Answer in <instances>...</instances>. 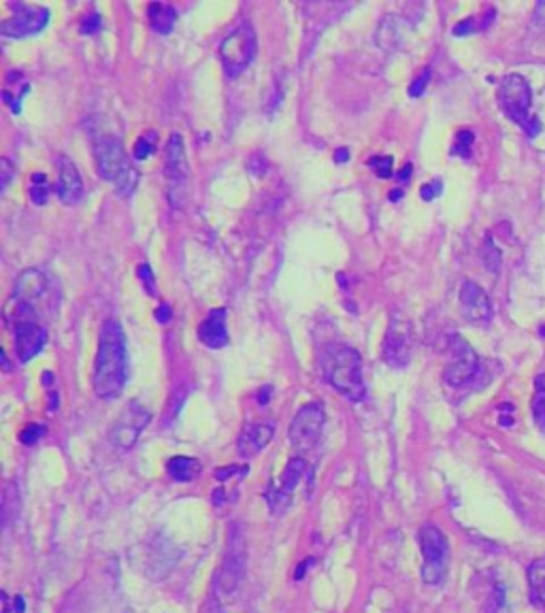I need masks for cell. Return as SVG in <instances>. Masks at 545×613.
<instances>
[{"mask_svg": "<svg viewBox=\"0 0 545 613\" xmlns=\"http://www.w3.org/2000/svg\"><path fill=\"white\" fill-rule=\"evenodd\" d=\"M92 382L96 396L105 400L118 398L124 392L128 382V345L118 319H107L100 328Z\"/></svg>", "mask_w": 545, "mask_h": 613, "instance_id": "1", "label": "cell"}, {"mask_svg": "<svg viewBox=\"0 0 545 613\" xmlns=\"http://www.w3.org/2000/svg\"><path fill=\"white\" fill-rule=\"evenodd\" d=\"M322 377L352 402H360L366 396L362 379V356L354 347L343 343H328L320 354Z\"/></svg>", "mask_w": 545, "mask_h": 613, "instance_id": "2", "label": "cell"}, {"mask_svg": "<svg viewBox=\"0 0 545 613\" xmlns=\"http://www.w3.org/2000/svg\"><path fill=\"white\" fill-rule=\"evenodd\" d=\"M94 160L96 170L102 179L116 186L120 196H130L139 186V172L134 170L132 162L124 154V145L118 136L100 134L94 139Z\"/></svg>", "mask_w": 545, "mask_h": 613, "instance_id": "3", "label": "cell"}, {"mask_svg": "<svg viewBox=\"0 0 545 613\" xmlns=\"http://www.w3.org/2000/svg\"><path fill=\"white\" fill-rule=\"evenodd\" d=\"M499 100L503 111L509 115V120H513L518 126L526 130L528 136H537L541 132V122L537 115H530V105H533V92L526 77L511 73L507 75L501 85H499Z\"/></svg>", "mask_w": 545, "mask_h": 613, "instance_id": "4", "label": "cell"}, {"mask_svg": "<svg viewBox=\"0 0 545 613\" xmlns=\"http://www.w3.org/2000/svg\"><path fill=\"white\" fill-rule=\"evenodd\" d=\"M247 569V539L241 524H231L226 535V549L222 556V567L215 575V588L222 594H233L245 577Z\"/></svg>", "mask_w": 545, "mask_h": 613, "instance_id": "5", "label": "cell"}, {"mask_svg": "<svg viewBox=\"0 0 545 613\" xmlns=\"http://www.w3.org/2000/svg\"><path fill=\"white\" fill-rule=\"evenodd\" d=\"M7 311H13V317H9V322L13 326L15 337V356L19 362H30L45 347L47 330L37 322V313L33 305L15 301V307H9Z\"/></svg>", "mask_w": 545, "mask_h": 613, "instance_id": "6", "label": "cell"}, {"mask_svg": "<svg viewBox=\"0 0 545 613\" xmlns=\"http://www.w3.org/2000/svg\"><path fill=\"white\" fill-rule=\"evenodd\" d=\"M256 51H258L256 30L247 21L239 24L220 45V57L226 73L231 77H237L239 73H243L253 60Z\"/></svg>", "mask_w": 545, "mask_h": 613, "instance_id": "7", "label": "cell"}, {"mask_svg": "<svg viewBox=\"0 0 545 613\" xmlns=\"http://www.w3.org/2000/svg\"><path fill=\"white\" fill-rule=\"evenodd\" d=\"M420 547L424 556L422 579L428 586H439L447 575V562H449L447 537L437 526H424L420 531Z\"/></svg>", "mask_w": 545, "mask_h": 613, "instance_id": "8", "label": "cell"}, {"mask_svg": "<svg viewBox=\"0 0 545 613\" xmlns=\"http://www.w3.org/2000/svg\"><path fill=\"white\" fill-rule=\"evenodd\" d=\"M9 9L13 11L11 17H7L0 24V33L9 39H26L37 37L43 33L49 24V9L41 5H24V3H9Z\"/></svg>", "mask_w": 545, "mask_h": 613, "instance_id": "9", "label": "cell"}, {"mask_svg": "<svg viewBox=\"0 0 545 613\" xmlns=\"http://www.w3.org/2000/svg\"><path fill=\"white\" fill-rule=\"evenodd\" d=\"M324 424H326V411H324L322 402L303 405L298 409V414L294 416L292 424H290V430H288L292 447L301 450V452L311 450L315 443L320 441Z\"/></svg>", "mask_w": 545, "mask_h": 613, "instance_id": "10", "label": "cell"}, {"mask_svg": "<svg viewBox=\"0 0 545 613\" xmlns=\"http://www.w3.org/2000/svg\"><path fill=\"white\" fill-rule=\"evenodd\" d=\"M449 352H452V360L445 364L443 379L452 388H463L477 375L479 358L475 354V349L458 335L449 337Z\"/></svg>", "mask_w": 545, "mask_h": 613, "instance_id": "11", "label": "cell"}, {"mask_svg": "<svg viewBox=\"0 0 545 613\" xmlns=\"http://www.w3.org/2000/svg\"><path fill=\"white\" fill-rule=\"evenodd\" d=\"M382 356L384 362L392 368H403L411 360V326L400 313H394V317L390 319Z\"/></svg>", "mask_w": 545, "mask_h": 613, "instance_id": "12", "label": "cell"}, {"mask_svg": "<svg viewBox=\"0 0 545 613\" xmlns=\"http://www.w3.org/2000/svg\"><path fill=\"white\" fill-rule=\"evenodd\" d=\"M150 422H152V414L143 405L132 400L126 405L124 414L118 418V422L113 424L109 439L118 450H130Z\"/></svg>", "mask_w": 545, "mask_h": 613, "instance_id": "13", "label": "cell"}, {"mask_svg": "<svg viewBox=\"0 0 545 613\" xmlns=\"http://www.w3.org/2000/svg\"><path fill=\"white\" fill-rule=\"evenodd\" d=\"M307 462L303 458H292L279 477V481L269 490L267 494V503L271 507V511L275 513H283L288 509V505L292 503V494L298 488V483L303 481V477L307 475Z\"/></svg>", "mask_w": 545, "mask_h": 613, "instance_id": "14", "label": "cell"}, {"mask_svg": "<svg viewBox=\"0 0 545 613\" xmlns=\"http://www.w3.org/2000/svg\"><path fill=\"white\" fill-rule=\"evenodd\" d=\"M461 305H463V313L469 322L473 324H488L492 319V303L488 299V294L483 292L481 285H477L475 281H463L461 285Z\"/></svg>", "mask_w": 545, "mask_h": 613, "instance_id": "15", "label": "cell"}, {"mask_svg": "<svg viewBox=\"0 0 545 613\" xmlns=\"http://www.w3.org/2000/svg\"><path fill=\"white\" fill-rule=\"evenodd\" d=\"M164 170L166 177L173 186H181L190 177V164L186 156V145L181 134H170L166 143V154H164Z\"/></svg>", "mask_w": 545, "mask_h": 613, "instance_id": "16", "label": "cell"}, {"mask_svg": "<svg viewBox=\"0 0 545 613\" xmlns=\"http://www.w3.org/2000/svg\"><path fill=\"white\" fill-rule=\"evenodd\" d=\"M55 194L66 204L73 207L83 198V181L77 166L69 158L58 160V181H55Z\"/></svg>", "mask_w": 545, "mask_h": 613, "instance_id": "17", "label": "cell"}, {"mask_svg": "<svg viewBox=\"0 0 545 613\" xmlns=\"http://www.w3.org/2000/svg\"><path fill=\"white\" fill-rule=\"evenodd\" d=\"M275 426L271 424H247L237 441V454L241 458H251L260 454L273 439Z\"/></svg>", "mask_w": 545, "mask_h": 613, "instance_id": "18", "label": "cell"}, {"mask_svg": "<svg viewBox=\"0 0 545 613\" xmlns=\"http://www.w3.org/2000/svg\"><path fill=\"white\" fill-rule=\"evenodd\" d=\"M226 309H213L198 326V339L211 349H222L228 345V328H226Z\"/></svg>", "mask_w": 545, "mask_h": 613, "instance_id": "19", "label": "cell"}, {"mask_svg": "<svg viewBox=\"0 0 545 613\" xmlns=\"http://www.w3.org/2000/svg\"><path fill=\"white\" fill-rule=\"evenodd\" d=\"M45 290H47V277H45V273H41L39 269H28L15 281L13 299L33 305L35 301H39L45 294Z\"/></svg>", "mask_w": 545, "mask_h": 613, "instance_id": "20", "label": "cell"}, {"mask_svg": "<svg viewBox=\"0 0 545 613\" xmlns=\"http://www.w3.org/2000/svg\"><path fill=\"white\" fill-rule=\"evenodd\" d=\"M148 17L150 26L154 28V33L160 37H166L173 33V28L177 24V11L175 7L164 5V3H154L148 7Z\"/></svg>", "mask_w": 545, "mask_h": 613, "instance_id": "21", "label": "cell"}, {"mask_svg": "<svg viewBox=\"0 0 545 613\" xmlns=\"http://www.w3.org/2000/svg\"><path fill=\"white\" fill-rule=\"evenodd\" d=\"M200 462L196 458H190V456H175L170 458L168 464H166V471L170 475V479H175L179 483H188V481H194L198 475H200Z\"/></svg>", "mask_w": 545, "mask_h": 613, "instance_id": "22", "label": "cell"}, {"mask_svg": "<svg viewBox=\"0 0 545 613\" xmlns=\"http://www.w3.org/2000/svg\"><path fill=\"white\" fill-rule=\"evenodd\" d=\"M528 596L535 607H545V558H539L528 567Z\"/></svg>", "mask_w": 545, "mask_h": 613, "instance_id": "23", "label": "cell"}, {"mask_svg": "<svg viewBox=\"0 0 545 613\" xmlns=\"http://www.w3.org/2000/svg\"><path fill=\"white\" fill-rule=\"evenodd\" d=\"M49 194H51L49 179L45 177L43 172H35L30 177V198H33V202L39 204V207H43V204L47 202V198H49Z\"/></svg>", "mask_w": 545, "mask_h": 613, "instance_id": "24", "label": "cell"}, {"mask_svg": "<svg viewBox=\"0 0 545 613\" xmlns=\"http://www.w3.org/2000/svg\"><path fill=\"white\" fill-rule=\"evenodd\" d=\"M156 145H158V132L156 130H148L143 136H139V141L134 143L132 158L134 160H148L156 152Z\"/></svg>", "mask_w": 545, "mask_h": 613, "instance_id": "25", "label": "cell"}, {"mask_svg": "<svg viewBox=\"0 0 545 613\" xmlns=\"http://www.w3.org/2000/svg\"><path fill=\"white\" fill-rule=\"evenodd\" d=\"M533 418L537 426L545 432V375L537 377V394L533 398Z\"/></svg>", "mask_w": 545, "mask_h": 613, "instance_id": "26", "label": "cell"}, {"mask_svg": "<svg viewBox=\"0 0 545 613\" xmlns=\"http://www.w3.org/2000/svg\"><path fill=\"white\" fill-rule=\"evenodd\" d=\"M501 260H503L501 249L494 245V239L488 235L485 241H483V265H485V269L490 271L492 275H497L501 271Z\"/></svg>", "mask_w": 545, "mask_h": 613, "instance_id": "27", "label": "cell"}, {"mask_svg": "<svg viewBox=\"0 0 545 613\" xmlns=\"http://www.w3.org/2000/svg\"><path fill=\"white\" fill-rule=\"evenodd\" d=\"M473 143H475V134H473L471 130H461V132L456 134V139H454L452 156H458V158L469 160L471 154H473Z\"/></svg>", "mask_w": 545, "mask_h": 613, "instance_id": "28", "label": "cell"}, {"mask_svg": "<svg viewBox=\"0 0 545 613\" xmlns=\"http://www.w3.org/2000/svg\"><path fill=\"white\" fill-rule=\"evenodd\" d=\"M9 75H11L13 79H17V81H19V85H21V83H26V81H24V77H21V73L13 71V73H9ZM3 98H5V103H7V107L11 109V113H13V115H19V113H21V96L17 94V87H15V92H13V83H11V81H7V85H5Z\"/></svg>", "mask_w": 545, "mask_h": 613, "instance_id": "29", "label": "cell"}, {"mask_svg": "<svg viewBox=\"0 0 545 613\" xmlns=\"http://www.w3.org/2000/svg\"><path fill=\"white\" fill-rule=\"evenodd\" d=\"M366 164L373 168V172L377 175L379 179H390L394 175V158L392 156H370Z\"/></svg>", "mask_w": 545, "mask_h": 613, "instance_id": "30", "label": "cell"}, {"mask_svg": "<svg viewBox=\"0 0 545 613\" xmlns=\"http://www.w3.org/2000/svg\"><path fill=\"white\" fill-rule=\"evenodd\" d=\"M488 613H505L507 611V592L503 586H497L490 601H488Z\"/></svg>", "mask_w": 545, "mask_h": 613, "instance_id": "31", "label": "cell"}, {"mask_svg": "<svg viewBox=\"0 0 545 613\" xmlns=\"http://www.w3.org/2000/svg\"><path fill=\"white\" fill-rule=\"evenodd\" d=\"M45 434V426L43 424H28L24 430H21V434H19V441L24 443V445H35V443H39L41 441V436Z\"/></svg>", "mask_w": 545, "mask_h": 613, "instance_id": "32", "label": "cell"}, {"mask_svg": "<svg viewBox=\"0 0 545 613\" xmlns=\"http://www.w3.org/2000/svg\"><path fill=\"white\" fill-rule=\"evenodd\" d=\"M136 277L143 281V285H145V290H148V294H150V296H158L156 279H154V273H152V267H150V265H139V267H136Z\"/></svg>", "mask_w": 545, "mask_h": 613, "instance_id": "33", "label": "cell"}, {"mask_svg": "<svg viewBox=\"0 0 545 613\" xmlns=\"http://www.w3.org/2000/svg\"><path fill=\"white\" fill-rule=\"evenodd\" d=\"M428 83H430V69H424L413 81H411V85H409V96L411 98H420L424 92H426V87H428Z\"/></svg>", "mask_w": 545, "mask_h": 613, "instance_id": "34", "label": "cell"}, {"mask_svg": "<svg viewBox=\"0 0 545 613\" xmlns=\"http://www.w3.org/2000/svg\"><path fill=\"white\" fill-rule=\"evenodd\" d=\"M441 194H443V181L441 179H433V181H428V184H424L420 188V198L426 200V202L439 198Z\"/></svg>", "mask_w": 545, "mask_h": 613, "instance_id": "35", "label": "cell"}, {"mask_svg": "<svg viewBox=\"0 0 545 613\" xmlns=\"http://www.w3.org/2000/svg\"><path fill=\"white\" fill-rule=\"evenodd\" d=\"M102 28V17L98 13H88L81 19V35H96Z\"/></svg>", "mask_w": 545, "mask_h": 613, "instance_id": "36", "label": "cell"}, {"mask_svg": "<svg viewBox=\"0 0 545 613\" xmlns=\"http://www.w3.org/2000/svg\"><path fill=\"white\" fill-rule=\"evenodd\" d=\"M13 177H15V166H13V162L9 158H3V160H0V190L7 192V188H9V184H11Z\"/></svg>", "mask_w": 545, "mask_h": 613, "instance_id": "37", "label": "cell"}, {"mask_svg": "<svg viewBox=\"0 0 545 613\" xmlns=\"http://www.w3.org/2000/svg\"><path fill=\"white\" fill-rule=\"evenodd\" d=\"M247 464H243V466H239V464H233V466H224V469H215V479L217 481H226V479H231V477H239V475H247Z\"/></svg>", "mask_w": 545, "mask_h": 613, "instance_id": "38", "label": "cell"}, {"mask_svg": "<svg viewBox=\"0 0 545 613\" xmlns=\"http://www.w3.org/2000/svg\"><path fill=\"white\" fill-rule=\"evenodd\" d=\"M379 26H384V28H388V37L392 39V49H396V45H398V41H400V30H398V19H396V15H388ZM379 41H384V37H379L377 39V43Z\"/></svg>", "mask_w": 545, "mask_h": 613, "instance_id": "39", "label": "cell"}, {"mask_svg": "<svg viewBox=\"0 0 545 613\" xmlns=\"http://www.w3.org/2000/svg\"><path fill=\"white\" fill-rule=\"evenodd\" d=\"M247 168H249L251 175H256V177H262V175L269 170V162H267V158L262 154H256V156L249 158Z\"/></svg>", "mask_w": 545, "mask_h": 613, "instance_id": "40", "label": "cell"}, {"mask_svg": "<svg viewBox=\"0 0 545 613\" xmlns=\"http://www.w3.org/2000/svg\"><path fill=\"white\" fill-rule=\"evenodd\" d=\"M477 24H475V17H469V19H463L461 24L454 26V37H467V35H473L477 30Z\"/></svg>", "mask_w": 545, "mask_h": 613, "instance_id": "41", "label": "cell"}, {"mask_svg": "<svg viewBox=\"0 0 545 613\" xmlns=\"http://www.w3.org/2000/svg\"><path fill=\"white\" fill-rule=\"evenodd\" d=\"M203 613H224V609H222V603L217 601V596H209L207 601H205V605H203Z\"/></svg>", "mask_w": 545, "mask_h": 613, "instance_id": "42", "label": "cell"}, {"mask_svg": "<svg viewBox=\"0 0 545 613\" xmlns=\"http://www.w3.org/2000/svg\"><path fill=\"white\" fill-rule=\"evenodd\" d=\"M156 319L160 324H166L168 319H170V307L168 305H160L158 309H156Z\"/></svg>", "mask_w": 545, "mask_h": 613, "instance_id": "43", "label": "cell"}, {"mask_svg": "<svg viewBox=\"0 0 545 613\" xmlns=\"http://www.w3.org/2000/svg\"><path fill=\"white\" fill-rule=\"evenodd\" d=\"M411 172H413V166H411V164L407 162V164H405L403 168H400V170L396 172V179L405 184L407 179H411Z\"/></svg>", "mask_w": 545, "mask_h": 613, "instance_id": "44", "label": "cell"}, {"mask_svg": "<svg viewBox=\"0 0 545 613\" xmlns=\"http://www.w3.org/2000/svg\"><path fill=\"white\" fill-rule=\"evenodd\" d=\"M535 24L545 26V3H539L537 5V9H535Z\"/></svg>", "mask_w": 545, "mask_h": 613, "instance_id": "45", "label": "cell"}, {"mask_svg": "<svg viewBox=\"0 0 545 613\" xmlns=\"http://www.w3.org/2000/svg\"><path fill=\"white\" fill-rule=\"evenodd\" d=\"M350 160V150L348 148H343V150H337L334 152V162L337 164H343V162H348Z\"/></svg>", "mask_w": 545, "mask_h": 613, "instance_id": "46", "label": "cell"}, {"mask_svg": "<svg viewBox=\"0 0 545 613\" xmlns=\"http://www.w3.org/2000/svg\"><path fill=\"white\" fill-rule=\"evenodd\" d=\"M213 503H215V505L226 503V490H224V488H222V490H213Z\"/></svg>", "mask_w": 545, "mask_h": 613, "instance_id": "47", "label": "cell"}, {"mask_svg": "<svg viewBox=\"0 0 545 613\" xmlns=\"http://www.w3.org/2000/svg\"><path fill=\"white\" fill-rule=\"evenodd\" d=\"M269 396H271V386H265L260 390V394H258V400H260V405H267L269 402Z\"/></svg>", "mask_w": 545, "mask_h": 613, "instance_id": "48", "label": "cell"}, {"mask_svg": "<svg viewBox=\"0 0 545 613\" xmlns=\"http://www.w3.org/2000/svg\"><path fill=\"white\" fill-rule=\"evenodd\" d=\"M13 607H15V613H24V611H26L24 596H15V601H13Z\"/></svg>", "mask_w": 545, "mask_h": 613, "instance_id": "49", "label": "cell"}, {"mask_svg": "<svg viewBox=\"0 0 545 613\" xmlns=\"http://www.w3.org/2000/svg\"><path fill=\"white\" fill-rule=\"evenodd\" d=\"M313 565V558H309V560H303V565L298 567V571H296V579H301L303 577V573H305V569H309Z\"/></svg>", "mask_w": 545, "mask_h": 613, "instance_id": "50", "label": "cell"}, {"mask_svg": "<svg viewBox=\"0 0 545 613\" xmlns=\"http://www.w3.org/2000/svg\"><path fill=\"white\" fill-rule=\"evenodd\" d=\"M400 196H403V190H394V192H390V200H400Z\"/></svg>", "mask_w": 545, "mask_h": 613, "instance_id": "51", "label": "cell"}]
</instances>
